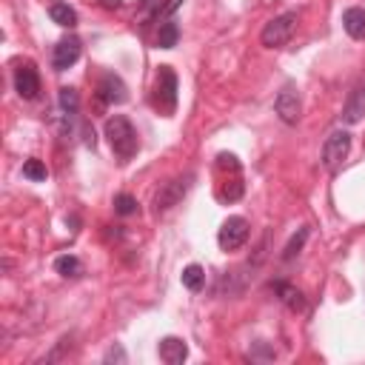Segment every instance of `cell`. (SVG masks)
Here are the masks:
<instances>
[{
    "label": "cell",
    "mask_w": 365,
    "mask_h": 365,
    "mask_svg": "<svg viewBox=\"0 0 365 365\" xmlns=\"http://www.w3.org/2000/svg\"><path fill=\"white\" fill-rule=\"evenodd\" d=\"M106 137H108L111 151H114L123 163H125V160H131V157L137 154V148H140L137 131H134L131 120H128V117H123V114H114V117H108V120H106Z\"/></svg>",
    "instance_id": "6da1fadb"
},
{
    "label": "cell",
    "mask_w": 365,
    "mask_h": 365,
    "mask_svg": "<svg viewBox=\"0 0 365 365\" xmlns=\"http://www.w3.org/2000/svg\"><path fill=\"white\" fill-rule=\"evenodd\" d=\"M151 103L160 114L171 117L174 108H177V74L171 66H160L157 68V80H154V94H151Z\"/></svg>",
    "instance_id": "7a4b0ae2"
},
{
    "label": "cell",
    "mask_w": 365,
    "mask_h": 365,
    "mask_svg": "<svg viewBox=\"0 0 365 365\" xmlns=\"http://www.w3.org/2000/svg\"><path fill=\"white\" fill-rule=\"evenodd\" d=\"M294 29H297V11H285V14H279V17L265 23L259 40H262L265 48H279V46H285L291 40Z\"/></svg>",
    "instance_id": "3957f363"
},
{
    "label": "cell",
    "mask_w": 365,
    "mask_h": 365,
    "mask_svg": "<svg viewBox=\"0 0 365 365\" xmlns=\"http://www.w3.org/2000/svg\"><path fill=\"white\" fill-rule=\"evenodd\" d=\"M348 151H351V134L342 131V128L339 131H331L328 140L322 143V165L328 171H336L342 165V160L348 157Z\"/></svg>",
    "instance_id": "277c9868"
},
{
    "label": "cell",
    "mask_w": 365,
    "mask_h": 365,
    "mask_svg": "<svg viewBox=\"0 0 365 365\" xmlns=\"http://www.w3.org/2000/svg\"><path fill=\"white\" fill-rule=\"evenodd\" d=\"M245 240H248V222L242 217H228L217 231V242L222 251H237L245 245Z\"/></svg>",
    "instance_id": "5b68a950"
},
{
    "label": "cell",
    "mask_w": 365,
    "mask_h": 365,
    "mask_svg": "<svg viewBox=\"0 0 365 365\" xmlns=\"http://www.w3.org/2000/svg\"><path fill=\"white\" fill-rule=\"evenodd\" d=\"M188 180H191V177H174V180L163 182L160 191L154 194V208H157V211H168L171 205H177V202L182 200V194L188 191Z\"/></svg>",
    "instance_id": "8992f818"
},
{
    "label": "cell",
    "mask_w": 365,
    "mask_h": 365,
    "mask_svg": "<svg viewBox=\"0 0 365 365\" xmlns=\"http://www.w3.org/2000/svg\"><path fill=\"white\" fill-rule=\"evenodd\" d=\"M14 88L23 100H34L40 94V74H37L34 63H20L14 68Z\"/></svg>",
    "instance_id": "52a82bcc"
},
{
    "label": "cell",
    "mask_w": 365,
    "mask_h": 365,
    "mask_svg": "<svg viewBox=\"0 0 365 365\" xmlns=\"http://www.w3.org/2000/svg\"><path fill=\"white\" fill-rule=\"evenodd\" d=\"M80 51H83V46H80L77 37H63V40L54 46V51H51V66H54V71L71 68V66L80 60Z\"/></svg>",
    "instance_id": "ba28073f"
},
{
    "label": "cell",
    "mask_w": 365,
    "mask_h": 365,
    "mask_svg": "<svg viewBox=\"0 0 365 365\" xmlns=\"http://www.w3.org/2000/svg\"><path fill=\"white\" fill-rule=\"evenodd\" d=\"M97 97L103 106H120L128 100V88L117 74H103L100 86H97Z\"/></svg>",
    "instance_id": "9c48e42d"
},
{
    "label": "cell",
    "mask_w": 365,
    "mask_h": 365,
    "mask_svg": "<svg viewBox=\"0 0 365 365\" xmlns=\"http://www.w3.org/2000/svg\"><path fill=\"white\" fill-rule=\"evenodd\" d=\"M274 108H277V114H279V120H282V123L294 125V123L299 120V114H302V100H299V94H297L291 86H285V88L277 94Z\"/></svg>",
    "instance_id": "30bf717a"
},
{
    "label": "cell",
    "mask_w": 365,
    "mask_h": 365,
    "mask_svg": "<svg viewBox=\"0 0 365 365\" xmlns=\"http://www.w3.org/2000/svg\"><path fill=\"white\" fill-rule=\"evenodd\" d=\"M362 117H365V77L351 88V94H348V100H345V106H342V120H345L348 125L359 123Z\"/></svg>",
    "instance_id": "8fae6325"
},
{
    "label": "cell",
    "mask_w": 365,
    "mask_h": 365,
    "mask_svg": "<svg viewBox=\"0 0 365 365\" xmlns=\"http://www.w3.org/2000/svg\"><path fill=\"white\" fill-rule=\"evenodd\" d=\"M274 294L282 299V305H285L288 311H294V314H302V311H305V294H302L297 285H291V282H285V279H277V282H274Z\"/></svg>",
    "instance_id": "7c38bea8"
},
{
    "label": "cell",
    "mask_w": 365,
    "mask_h": 365,
    "mask_svg": "<svg viewBox=\"0 0 365 365\" xmlns=\"http://www.w3.org/2000/svg\"><path fill=\"white\" fill-rule=\"evenodd\" d=\"M157 351H160V359L165 365H182L185 356H188V345L180 336H163Z\"/></svg>",
    "instance_id": "4fadbf2b"
},
{
    "label": "cell",
    "mask_w": 365,
    "mask_h": 365,
    "mask_svg": "<svg viewBox=\"0 0 365 365\" xmlns=\"http://www.w3.org/2000/svg\"><path fill=\"white\" fill-rule=\"evenodd\" d=\"M342 29L348 31V37L354 40H362L365 37V9H345L342 14Z\"/></svg>",
    "instance_id": "5bb4252c"
},
{
    "label": "cell",
    "mask_w": 365,
    "mask_h": 365,
    "mask_svg": "<svg viewBox=\"0 0 365 365\" xmlns=\"http://www.w3.org/2000/svg\"><path fill=\"white\" fill-rule=\"evenodd\" d=\"M48 17L57 23V26H63V29H74L77 26V11L68 6V3H51L48 6Z\"/></svg>",
    "instance_id": "9a60e30c"
},
{
    "label": "cell",
    "mask_w": 365,
    "mask_h": 365,
    "mask_svg": "<svg viewBox=\"0 0 365 365\" xmlns=\"http://www.w3.org/2000/svg\"><path fill=\"white\" fill-rule=\"evenodd\" d=\"M54 271H57L60 277H66V279H77V277L83 274V262H80L74 254H63V257L54 259Z\"/></svg>",
    "instance_id": "2e32d148"
},
{
    "label": "cell",
    "mask_w": 365,
    "mask_h": 365,
    "mask_svg": "<svg viewBox=\"0 0 365 365\" xmlns=\"http://www.w3.org/2000/svg\"><path fill=\"white\" fill-rule=\"evenodd\" d=\"M180 40V26L174 20H163L160 23V31H157V46L160 48H174Z\"/></svg>",
    "instance_id": "e0dca14e"
},
{
    "label": "cell",
    "mask_w": 365,
    "mask_h": 365,
    "mask_svg": "<svg viewBox=\"0 0 365 365\" xmlns=\"http://www.w3.org/2000/svg\"><path fill=\"white\" fill-rule=\"evenodd\" d=\"M182 285H185L188 291H200V288L205 285V271H202L200 265H188V268H182Z\"/></svg>",
    "instance_id": "ac0fdd59"
},
{
    "label": "cell",
    "mask_w": 365,
    "mask_h": 365,
    "mask_svg": "<svg viewBox=\"0 0 365 365\" xmlns=\"http://www.w3.org/2000/svg\"><path fill=\"white\" fill-rule=\"evenodd\" d=\"M305 240H308V228L302 225L291 240H288V245H285V251H282V259L288 262V259H294L299 251H302V245H305Z\"/></svg>",
    "instance_id": "d6986e66"
},
{
    "label": "cell",
    "mask_w": 365,
    "mask_h": 365,
    "mask_svg": "<svg viewBox=\"0 0 365 365\" xmlns=\"http://www.w3.org/2000/svg\"><path fill=\"white\" fill-rule=\"evenodd\" d=\"M23 177H29V180H34V182H43V180L48 177V171H46V165H43L37 157H31V160L23 163Z\"/></svg>",
    "instance_id": "ffe728a7"
},
{
    "label": "cell",
    "mask_w": 365,
    "mask_h": 365,
    "mask_svg": "<svg viewBox=\"0 0 365 365\" xmlns=\"http://www.w3.org/2000/svg\"><path fill=\"white\" fill-rule=\"evenodd\" d=\"M114 211L120 217H131V214H137V200L131 194H117L114 197Z\"/></svg>",
    "instance_id": "44dd1931"
},
{
    "label": "cell",
    "mask_w": 365,
    "mask_h": 365,
    "mask_svg": "<svg viewBox=\"0 0 365 365\" xmlns=\"http://www.w3.org/2000/svg\"><path fill=\"white\" fill-rule=\"evenodd\" d=\"M57 100H60V108H63V111H68V114H74V111H77V106H80L77 91H74V88H68V86H66V88H60V97H57Z\"/></svg>",
    "instance_id": "7402d4cb"
},
{
    "label": "cell",
    "mask_w": 365,
    "mask_h": 365,
    "mask_svg": "<svg viewBox=\"0 0 365 365\" xmlns=\"http://www.w3.org/2000/svg\"><path fill=\"white\" fill-rule=\"evenodd\" d=\"M242 197V182L240 180H234V182H225L222 188H220V200H228V202H234V200H240Z\"/></svg>",
    "instance_id": "603a6c76"
},
{
    "label": "cell",
    "mask_w": 365,
    "mask_h": 365,
    "mask_svg": "<svg viewBox=\"0 0 365 365\" xmlns=\"http://www.w3.org/2000/svg\"><path fill=\"white\" fill-rule=\"evenodd\" d=\"M217 165H220V168H231V171H240V163H237V157H234V154H225V151L217 157Z\"/></svg>",
    "instance_id": "cb8c5ba5"
},
{
    "label": "cell",
    "mask_w": 365,
    "mask_h": 365,
    "mask_svg": "<svg viewBox=\"0 0 365 365\" xmlns=\"http://www.w3.org/2000/svg\"><path fill=\"white\" fill-rule=\"evenodd\" d=\"M125 362V351L120 348V345H114V348H108V354H106V362Z\"/></svg>",
    "instance_id": "d4e9b609"
},
{
    "label": "cell",
    "mask_w": 365,
    "mask_h": 365,
    "mask_svg": "<svg viewBox=\"0 0 365 365\" xmlns=\"http://www.w3.org/2000/svg\"><path fill=\"white\" fill-rule=\"evenodd\" d=\"M180 3H182V0H168V3L163 6V11H160V17H165V14H171V11H174V9L180 6Z\"/></svg>",
    "instance_id": "484cf974"
},
{
    "label": "cell",
    "mask_w": 365,
    "mask_h": 365,
    "mask_svg": "<svg viewBox=\"0 0 365 365\" xmlns=\"http://www.w3.org/2000/svg\"><path fill=\"white\" fill-rule=\"evenodd\" d=\"M103 6H106V9H117V6H120V0H103Z\"/></svg>",
    "instance_id": "4316f807"
},
{
    "label": "cell",
    "mask_w": 365,
    "mask_h": 365,
    "mask_svg": "<svg viewBox=\"0 0 365 365\" xmlns=\"http://www.w3.org/2000/svg\"><path fill=\"white\" fill-rule=\"evenodd\" d=\"M143 3H145V6H148V3H151V0H143Z\"/></svg>",
    "instance_id": "83f0119b"
}]
</instances>
